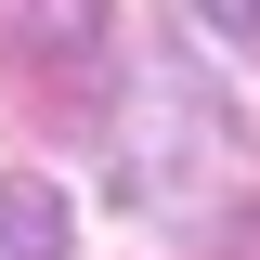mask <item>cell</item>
I'll list each match as a JSON object with an SVG mask.
<instances>
[{
  "label": "cell",
  "mask_w": 260,
  "mask_h": 260,
  "mask_svg": "<svg viewBox=\"0 0 260 260\" xmlns=\"http://www.w3.org/2000/svg\"><path fill=\"white\" fill-rule=\"evenodd\" d=\"M117 39V0H0V52H26L39 78H91Z\"/></svg>",
  "instance_id": "cell-2"
},
{
  "label": "cell",
  "mask_w": 260,
  "mask_h": 260,
  "mask_svg": "<svg viewBox=\"0 0 260 260\" xmlns=\"http://www.w3.org/2000/svg\"><path fill=\"white\" fill-rule=\"evenodd\" d=\"M0 260H65V195L52 182H0Z\"/></svg>",
  "instance_id": "cell-3"
},
{
  "label": "cell",
  "mask_w": 260,
  "mask_h": 260,
  "mask_svg": "<svg viewBox=\"0 0 260 260\" xmlns=\"http://www.w3.org/2000/svg\"><path fill=\"white\" fill-rule=\"evenodd\" d=\"M182 26H208V39H221V52L260 78V0H182Z\"/></svg>",
  "instance_id": "cell-4"
},
{
  "label": "cell",
  "mask_w": 260,
  "mask_h": 260,
  "mask_svg": "<svg viewBox=\"0 0 260 260\" xmlns=\"http://www.w3.org/2000/svg\"><path fill=\"white\" fill-rule=\"evenodd\" d=\"M104 169H117V195L156 234H182V247H247L260 234V143H247V117H234L182 52L130 65Z\"/></svg>",
  "instance_id": "cell-1"
}]
</instances>
